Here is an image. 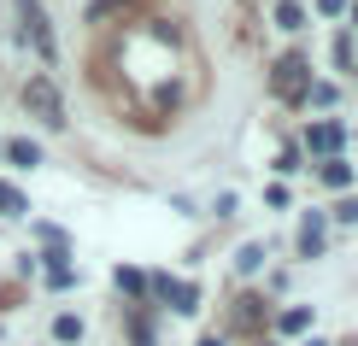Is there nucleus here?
<instances>
[{"label": "nucleus", "mask_w": 358, "mask_h": 346, "mask_svg": "<svg viewBox=\"0 0 358 346\" xmlns=\"http://www.w3.org/2000/svg\"><path fill=\"white\" fill-rule=\"evenodd\" d=\"M306 346H329V340H306Z\"/></svg>", "instance_id": "6ab92c4d"}, {"label": "nucleus", "mask_w": 358, "mask_h": 346, "mask_svg": "<svg viewBox=\"0 0 358 346\" xmlns=\"http://www.w3.org/2000/svg\"><path fill=\"white\" fill-rule=\"evenodd\" d=\"M53 335H59V340H77V335H83V323L65 311V317H53Z\"/></svg>", "instance_id": "ddd939ff"}, {"label": "nucleus", "mask_w": 358, "mask_h": 346, "mask_svg": "<svg viewBox=\"0 0 358 346\" xmlns=\"http://www.w3.org/2000/svg\"><path fill=\"white\" fill-rule=\"evenodd\" d=\"M24 106L36 112L48 129H65V100H59L53 77H29V82H24Z\"/></svg>", "instance_id": "f257e3e1"}, {"label": "nucleus", "mask_w": 358, "mask_h": 346, "mask_svg": "<svg viewBox=\"0 0 358 346\" xmlns=\"http://www.w3.org/2000/svg\"><path fill=\"white\" fill-rule=\"evenodd\" d=\"M159 294H165L176 311H200V288H194V282H171V276H159Z\"/></svg>", "instance_id": "20e7f679"}, {"label": "nucleus", "mask_w": 358, "mask_h": 346, "mask_svg": "<svg viewBox=\"0 0 358 346\" xmlns=\"http://www.w3.org/2000/svg\"><path fill=\"white\" fill-rule=\"evenodd\" d=\"M200 346H223V340H217V335H206V340H200Z\"/></svg>", "instance_id": "a211bd4d"}, {"label": "nucleus", "mask_w": 358, "mask_h": 346, "mask_svg": "<svg viewBox=\"0 0 358 346\" xmlns=\"http://www.w3.org/2000/svg\"><path fill=\"white\" fill-rule=\"evenodd\" d=\"M18 18H24V41H36L41 59H53V29H48V12L36 0H18Z\"/></svg>", "instance_id": "7ed1b4c3"}, {"label": "nucleus", "mask_w": 358, "mask_h": 346, "mask_svg": "<svg viewBox=\"0 0 358 346\" xmlns=\"http://www.w3.org/2000/svg\"><path fill=\"white\" fill-rule=\"evenodd\" d=\"M347 12H352V24H358V0H347Z\"/></svg>", "instance_id": "f3484780"}, {"label": "nucleus", "mask_w": 358, "mask_h": 346, "mask_svg": "<svg viewBox=\"0 0 358 346\" xmlns=\"http://www.w3.org/2000/svg\"><path fill=\"white\" fill-rule=\"evenodd\" d=\"M317 12H323V18H335V12H347V0H317Z\"/></svg>", "instance_id": "2eb2a0df"}, {"label": "nucleus", "mask_w": 358, "mask_h": 346, "mask_svg": "<svg viewBox=\"0 0 358 346\" xmlns=\"http://www.w3.org/2000/svg\"><path fill=\"white\" fill-rule=\"evenodd\" d=\"M335 217H341V223H358V200H347V206H341Z\"/></svg>", "instance_id": "dca6fc26"}, {"label": "nucleus", "mask_w": 358, "mask_h": 346, "mask_svg": "<svg viewBox=\"0 0 358 346\" xmlns=\"http://www.w3.org/2000/svg\"><path fill=\"white\" fill-rule=\"evenodd\" d=\"M311 88V65H306V53H282L276 59V71H271V94L276 100H300Z\"/></svg>", "instance_id": "f03ea898"}, {"label": "nucleus", "mask_w": 358, "mask_h": 346, "mask_svg": "<svg viewBox=\"0 0 358 346\" xmlns=\"http://www.w3.org/2000/svg\"><path fill=\"white\" fill-rule=\"evenodd\" d=\"M341 141H347V129H341V124H317V129L306 135V147H311V153H335Z\"/></svg>", "instance_id": "39448f33"}, {"label": "nucleus", "mask_w": 358, "mask_h": 346, "mask_svg": "<svg viewBox=\"0 0 358 346\" xmlns=\"http://www.w3.org/2000/svg\"><path fill=\"white\" fill-rule=\"evenodd\" d=\"M276 329H282V335H306V329H311V311H306V305H288V311L276 317Z\"/></svg>", "instance_id": "0eeeda50"}, {"label": "nucleus", "mask_w": 358, "mask_h": 346, "mask_svg": "<svg viewBox=\"0 0 358 346\" xmlns=\"http://www.w3.org/2000/svg\"><path fill=\"white\" fill-rule=\"evenodd\" d=\"M6 159L12 164H41V147L36 141H6Z\"/></svg>", "instance_id": "9d476101"}, {"label": "nucleus", "mask_w": 358, "mask_h": 346, "mask_svg": "<svg viewBox=\"0 0 358 346\" xmlns=\"http://www.w3.org/2000/svg\"><path fill=\"white\" fill-rule=\"evenodd\" d=\"M317 176H323V188H352V164H341V159H329Z\"/></svg>", "instance_id": "6e6552de"}, {"label": "nucleus", "mask_w": 358, "mask_h": 346, "mask_svg": "<svg viewBox=\"0 0 358 346\" xmlns=\"http://www.w3.org/2000/svg\"><path fill=\"white\" fill-rule=\"evenodd\" d=\"M0 212H6V217H24V212H29V200H24L12 182H0Z\"/></svg>", "instance_id": "1a4fd4ad"}, {"label": "nucleus", "mask_w": 358, "mask_h": 346, "mask_svg": "<svg viewBox=\"0 0 358 346\" xmlns=\"http://www.w3.org/2000/svg\"><path fill=\"white\" fill-rule=\"evenodd\" d=\"M117 288H124V294H141L147 276H141V270H117Z\"/></svg>", "instance_id": "4468645a"}, {"label": "nucleus", "mask_w": 358, "mask_h": 346, "mask_svg": "<svg viewBox=\"0 0 358 346\" xmlns=\"http://www.w3.org/2000/svg\"><path fill=\"white\" fill-rule=\"evenodd\" d=\"M276 24H282V29H300V24H306V12L294 6V0H282V6H276Z\"/></svg>", "instance_id": "9b49d317"}, {"label": "nucleus", "mask_w": 358, "mask_h": 346, "mask_svg": "<svg viewBox=\"0 0 358 346\" xmlns=\"http://www.w3.org/2000/svg\"><path fill=\"white\" fill-rule=\"evenodd\" d=\"M235 264H241V270H247V276H252V270H259V264H264V247H259V240H247V247H241V259H235Z\"/></svg>", "instance_id": "f8f14e48"}, {"label": "nucleus", "mask_w": 358, "mask_h": 346, "mask_svg": "<svg viewBox=\"0 0 358 346\" xmlns=\"http://www.w3.org/2000/svg\"><path fill=\"white\" fill-rule=\"evenodd\" d=\"M300 252H306V259H317V252H323V217H306L300 223Z\"/></svg>", "instance_id": "423d86ee"}]
</instances>
